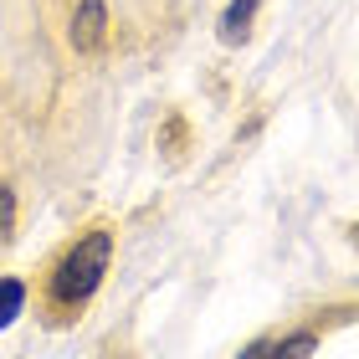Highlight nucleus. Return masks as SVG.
I'll return each instance as SVG.
<instances>
[{"instance_id": "7", "label": "nucleus", "mask_w": 359, "mask_h": 359, "mask_svg": "<svg viewBox=\"0 0 359 359\" xmlns=\"http://www.w3.org/2000/svg\"><path fill=\"white\" fill-rule=\"evenodd\" d=\"M185 139H190L185 118H165V123H159V149H165V154H180V149H185Z\"/></svg>"}, {"instance_id": "2", "label": "nucleus", "mask_w": 359, "mask_h": 359, "mask_svg": "<svg viewBox=\"0 0 359 359\" xmlns=\"http://www.w3.org/2000/svg\"><path fill=\"white\" fill-rule=\"evenodd\" d=\"M67 36H72L77 52H103V46H108V6H103V0H77Z\"/></svg>"}, {"instance_id": "3", "label": "nucleus", "mask_w": 359, "mask_h": 359, "mask_svg": "<svg viewBox=\"0 0 359 359\" xmlns=\"http://www.w3.org/2000/svg\"><path fill=\"white\" fill-rule=\"evenodd\" d=\"M262 0H231V6L221 11V41L226 46H236V41H247V31H252V15Z\"/></svg>"}, {"instance_id": "8", "label": "nucleus", "mask_w": 359, "mask_h": 359, "mask_svg": "<svg viewBox=\"0 0 359 359\" xmlns=\"http://www.w3.org/2000/svg\"><path fill=\"white\" fill-rule=\"evenodd\" d=\"M262 349H267V339H252V344H247V349H241L236 359H262Z\"/></svg>"}, {"instance_id": "5", "label": "nucleus", "mask_w": 359, "mask_h": 359, "mask_svg": "<svg viewBox=\"0 0 359 359\" xmlns=\"http://www.w3.org/2000/svg\"><path fill=\"white\" fill-rule=\"evenodd\" d=\"M26 313V283L21 277H0V329H11Z\"/></svg>"}, {"instance_id": "4", "label": "nucleus", "mask_w": 359, "mask_h": 359, "mask_svg": "<svg viewBox=\"0 0 359 359\" xmlns=\"http://www.w3.org/2000/svg\"><path fill=\"white\" fill-rule=\"evenodd\" d=\"M313 349H318V334L313 329H292L287 339H267L262 359H313Z\"/></svg>"}, {"instance_id": "6", "label": "nucleus", "mask_w": 359, "mask_h": 359, "mask_svg": "<svg viewBox=\"0 0 359 359\" xmlns=\"http://www.w3.org/2000/svg\"><path fill=\"white\" fill-rule=\"evenodd\" d=\"M15 216H21V210H15V190L0 180V247L15 241Z\"/></svg>"}, {"instance_id": "1", "label": "nucleus", "mask_w": 359, "mask_h": 359, "mask_svg": "<svg viewBox=\"0 0 359 359\" xmlns=\"http://www.w3.org/2000/svg\"><path fill=\"white\" fill-rule=\"evenodd\" d=\"M113 267V226L108 221H93L88 231H77L67 247L57 252V262L46 267V283H41V318L52 329H67L88 313V303L97 298L103 277Z\"/></svg>"}]
</instances>
